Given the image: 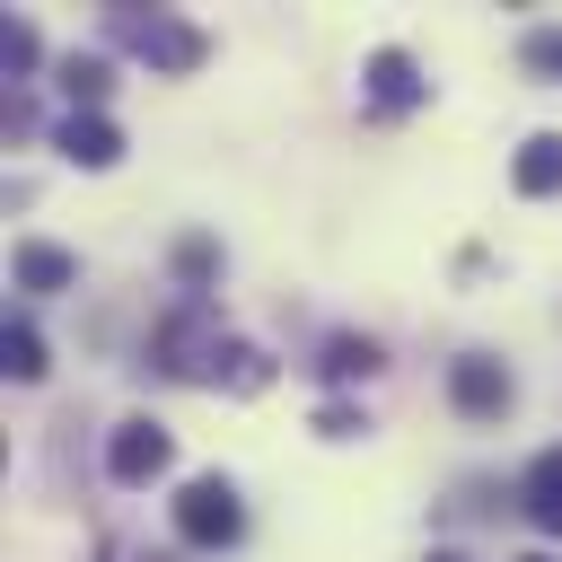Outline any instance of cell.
Returning <instances> with one entry per match:
<instances>
[{
    "instance_id": "cell-4",
    "label": "cell",
    "mask_w": 562,
    "mask_h": 562,
    "mask_svg": "<svg viewBox=\"0 0 562 562\" xmlns=\"http://www.w3.org/2000/svg\"><path fill=\"white\" fill-rule=\"evenodd\" d=\"M509 395H518V378H509L492 351H465V360H448V404H457L465 422H501V413H509Z\"/></svg>"
},
{
    "instance_id": "cell-7",
    "label": "cell",
    "mask_w": 562,
    "mask_h": 562,
    "mask_svg": "<svg viewBox=\"0 0 562 562\" xmlns=\"http://www.w3.org/2000/svg\"><path fill=\"white\" fill-rule=\"evenodd\" d=\"M53 140H61V158H70V167H114V158H123V132H114L105 114H70Z\"/></svg>"
},
{
    "instance_id": "cell-8",
    "label": "cell",
    "mask_w": 562,
    "mask_h": 562,
    "mask_svg": "<svg viewBox=\"0 0 562 562\" xmlns=\"http://www.w3.org/2000/svg\"><path fill=\"white\" fill-rule=\"evenodd\" d=\"M509 184L527 193V202H544V193H562V132H536L518 158H509Z\"/></svg>"
},
{
    "instance_id": "cell-10",
    "label": "cell",
    "mask_w": 562,
    "mask_h": 562,
    "mask_svg": "<svg viewBox=\"0 0 562 562\" xmlns=\"http://www.w3.org/2000/svg\"><path fill=\"white\" fill-rule=\"evenodd\" d=\"M518 501H527V518H536L544 536H562V448H544V457L527 465V492H518Z\"/></svg>"
},
{
    "instance_id": "cell-12",
    "label": "cell",
    "mask_w": 562,
    "mask_h": 562,
    "mask_svg": "<svg viewBox=\"0 0 562 562\" xmlns=\"http://www.w3.org/2000/svg\"><path fill=\"white\" fill-rule=\"evenodd\" d=\"M211 378H220V386H237V395H263V386H272V360H263L255 342H220Z\"/></svg>"
},
{
    "instance_id": "cell-16",
    "label": "cell",
    "mask_w": 562,
    "mask_h": 562,
    "mask_svg": "<svg viewBox=\"0 0 562 562\" xmlns=\"http://www.w3.org/2000/svg\"><path fill=\"white\" fill-rule=\"evenodd\" d=\"M0 61H9V70H35V26L9 18V26H0Z\"/></svg>"
},
{
    "instance_id": "cell-13",
    "label": "cell",
    "mask_w": 562,
    "mask_h": 562,
    "mask_svg": "<svg viewBox=\"0 0 562 562\" xmlns=\"http://www.w3.org/2000/svg\"><path fill=\"white\" fill-rule=\"evenodd\" d=\"M105 88H114V70H105L97 53H70V61H61V97H70L79 114H97V97H105Z\"/></svg>"
},
{
    "instance_id": "cell-20",
    "label": "cell",
    "mask_w": 562,
    "mask_h": 562,
    "mask_svg": "<svg viewBox=\"0 0 562 562\" xmlns=\"http://www.w3.org/2000/svg\"><path fill=\"white\" fill-rule=\"evenodd\" d=\"M518 562H553V553H518Z\"/></svg>"
},
{
    "instance_id": "cell-19",
    "label": "cell",
    "mask_w": 562,
    "mask_h": 562,
    "mask_svg": "<svg viewBox=\"0 0 562 562\" xmlns=\"http://www.w3.org/2000/svg\"><path fill=\"white\" fill-rule=\"evenodd\" d=\"M430 562H465V553H430Z\"/></svg>"
},
{
    "instance_id": "cell-18",
    "label": "cell",
    "mask_w": 562,
    "mask_h": 562,
    "mask_svg": "<svg viewBox=\"0 0 562 562\" xmlns=\"http://www.w3.org/2000/svg\"><path fill=\"white\" fill-rule=\"evenodd\" d=\"M316 430H325V439H360V430H369V422H360V413H351V404H325V413H316Z\"/></svg>"
},
{
    "instance_id": "cell-14",
    "label": "cell",
    "mask_w": 562,
    "mask_h": 562,
    "mask_svg": "<svg viewBox=\"0 0 562 562\" xmlns=\"http://www.w3.org/2000/svg\"><path fill=\"white\" fill-rule=\"evenodd\" d=\"M0 369H9L18 386L44 378V342H35V325H9V334H0Z\"/></svg>"
},
{
    "instance_id": "cell-3",
    "label": "cell",
    "mask_w": 562,
    "mask_h": 562,
    "mask_svg": "<svg viewBox=\"0 0 562 562\" xmlns=\"http://www.w3.org/2000/svg\"><path fill=\"white\" fill-rule=\"evenodd\" d=\"M176 536H184V544H202V553H220V544H237V536H246V509H237V483H220V474H193V483L176 492Z\"/></svg>"
},
{
    "instance_id": "cell-5",
    "label": "cell",
    "mask_w": 562,
    "mask_h": 562,
    "mask_svg": "<svg viewBox=\"0 0 562 562\" xmlns=\"http://www.w3.org/2000/svg\"><path fill=\"white\" fill-rule=\"evenodd\" d=\"M167 457H176V439H167L158 422H114V439H105V474H114L123 492L158 483V474H167Z\"/></svg>"
},
{
    "instance_id": "cell-15",
    "label": "cell",
    "mask_w": 562,
    "mask_h": 562,
    "mask_svg": "<svg viewBox=\"0 0 562 562\" xmlns=\"http://www.w3.org/2000/svg\"><path fill=\"white\" fill-rule=\"evenodd\" d=\"M527 70L562 79V26H536V35H527Z\"/></svg>"
},
{
    "instance_id": "cell-9",
    "label": "cell",
    "mask_w": 562,
    "mask_h": 562,
    "mask_svg": "<svg viewBox=\"0 0 562 562\" xmlns=\"http://www.w3.org/2000/svg\"><path fill=\"white\" fill-rule=\"evenodd\" d=\"M9 272H18V290H35V299H53V290H70V281H79V263H70L61 246H44V237H26Z\"/></svg>"
},
{
    "instance_id": "cell-17",
    "label": "cell",
    "mask_w": 562,
    "mask_h": 562,
    "mask_svg": "<svg viewBox=\"0 0 562 562\" xmlns=\"http://www.w3.org/2000/svg\"><path fill=\"white\" fill-rule=\"evenodd\" d=\"M211 263H220L211 237H184V246H176V272H184V281H211Z\"/></svg>"
},
{
    "instance_id": "cell-1",
    "label": "cell",
    "mask_w": 562,
    "mask_h": 562,
    "mask_svg": "<svg viewBox=\"0 0 562 562\" xmlns=\"http://www.w3.org/2000/svg\"><path fill=\"white\" fill-rule=\"evenodd\" d=\"M105 35H114L123 53H140L149 70H193V61H202V26L167 18V9H105Z\"/></svg>"
},
{
    "instance_id": "cell-11",
    "label": "cell",
    "mask_w": 562,
    "mask_h": 562,
    "mask_svg": "<svg viewBox=\"0 0 562 562\" xmlns=\"http://www.w3.org/2000/svg\"><path fill=\"white\" fill-rule=\"evenodd\" d=\"M316 369H325V378H334V386H351V378H378V369H386V360H378V342H369V334H334V342H325V360H316Z\"/></svg>"
},
{
    "instance_id": "cell-2",
    "label": "cell",
    "mask_w": 562,
    "mask_h": 562,
    "mask_svg": "<svg viewBox=\"0 0 562 562\" xmlns=\"http://www.w3.org/2000/svg\"><path fill=\"white\" fill-rule=\"evenodd\" d=\"M220 325H211V307L202 299H184L167 325H158V342H149V369L158 378H211V360H220Z\"/></svg>"
},
{
    "instance_id": "cell-6",
    "label": "cell",
    "mask_w": 562,
    "mask_h": 562,
    "mask_svg": "<svg viewBox=\"0 0 562 562\" xmlns=\"http://www.w3.org/2000/svg\"><path fill=\"white\" fill-rule=\"evenodd\" d=\"M360 79H369V105H378V114H413V105H422V70H413V53H395V44H378Z\"/></svg>"
}]
</instances>
